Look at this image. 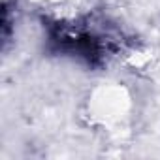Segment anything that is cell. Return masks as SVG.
Masks as SVG:
<instances>
[{
    "label": "cell",
    "mask_w": 160,
    "mask_h": 160,
    "mask_svg": "<svg viewBox=\"0 0 160 160\" xmlns=\"http://www.w3.org/2000/svg\"><path fill=\"white\" fill-rule=\"evenodd\" d=\"M49 45L53 51L77 57L89 64H102L111 53L117 51L121 40L109 25L94 19L75 23H55L49 25Z\"/></svg>",
    "instance_id": "obj_1"
}]
</instances>
